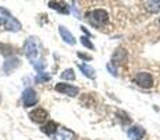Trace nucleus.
Returning a JSON list of instances; mask_svg holds the SVG:
<instances>
[{"label": "nucleus", "instance_id": "nucleus-1", "mask_svg": "<svg viewBox=\"0 0 160 140\" xmlns=\"http://www.w3.org/2000/svg\"><path fill=\"white\" fill-rule=\"evenodd\" d=\"M86 17L93 27H102L108 22V13L104 8H96V10L88 11Z\"/></svg>", "mask_w": 160, "mask_h": 140}, {"label": "nucleus", "instance_id": "nucleus-2", "mask_svg": "<svg viewBox=\"0 0 160 140\" xmlns=\"http://www.w3.org/2000/svg\"><path fill=\"white\" fill-rule=\"evenodd\" d=\"M24 53L32 63H35V59L38 58V53H39V44H38V39H37L35 36H30V38L25 41Z\"/></svg>", "mask_w": 160, "mask_h": 140}, {"label": "nucleus", "instance_id": "nucleus-3", "mask_svg": "<svg viewBox=\"0 0 160 140\" xmlns=\"http://www.w3.org/2000/svg\"><path fill=\"white\" fill-rule=\"evenodd\" d=\"M0 13L3 14L4 17H2V20H3V24H4V27H6V30H8V31H20L21 30V24H20L18 21H17L16 18H14L13 16H11L10 13H8L7 10H6L4 7H0Z\"/></svg>", "mask_w": 160, "mask_h": 140}, {"label": "nucleus", "instance_id": "nucleus-4", "mask_svg": "<svg viewBox=\"0 0 160 140\" xmlns=\"http://www.w3.org/2000/svg\"><path fill=\"white\" fill-rule=\"evenodd\" d=\"M133 83H136L142 88H150V87H153V77L148 71H139L133 77Z\"/></svg>", "mask_w": 160, "mask_h": 140}, {"label": "nucleus", "instance_id": "nucleus-5", "mask_svg": "<svg viewBox=\"0 0 160 140\" xmlns=\"http://www.w3.org/2000/svg\"><path fill=\"white\" fill-rule=\"evenodd\" d=\"M22 104H24V107H27V108L34 107L35 104H38V95H37L35 90L27 88V90L22 93Z\"/></svg>", "mask_w": 160, "mask_h": 140}, {"label": "nucleus", "instance_id": "nucleus-6", "mask_svg": "<svg viewBox=\"0 0 160 140\" xmlns=\"http://www.w3.org/2000/svg\"><path fill=\"white\" fill-rule=\"evenodd\" d=\"M55 90L58 93H62L65 95H69V97H76L79 95V88L75 87V85H70V84H63V83H58L55 85Z\"/></svg>", "mask_w": 160, "mask_h": 140}, {"label": "nucleus", "instance_id": "nucleus-7", "mask_svg": "<svg viewBox=\"0 0 160 140\" xmlns=\"http://www.w3.org/2000/svg\"><path fill=\"white\" fill-rule=\"evenodd\" d=\"M127 58H128L127 51H125L124 48H118V49L114 52V55H112V58H111V62H110V63L117 69V67H118L121 63L127 62Z\"/></svg>", "mask_w": 160, "mask_h": 140}, {"label": "nucleus", "instance_id": "nucleus-8", "mask_svg": "<svg viewBox=\"0 0 160 140\" xmlns=\"http://www.w3.org/2000/svg\"><path fill=\"white\" fill-rule=\"evenodd\" d=\"M28 116H30V119L32 122H35V123H44L48 119V112L44 108H37V109L31 111Z\"/></svg>", "mask_w": 160, "mask_h": 140}, {"label": "nucleus", "instance_id": "nucleus-9", "mask_svg": "<svg viewBox=\"0 0 160 140\" xmlns=\"http://www.w3.org/2000/svg\"><path fill=\"white\" fill-rule=\"evenodd\" d=\"M53 140H76V135L68 128H61L56 130V133L52 136Z\"/></svg>", "mask_w": 160, "mask_h": 140}, {"label": "nucleus", "instance_id": "nucleus-10", "mask_svg": "<svg viewBox=\"0 0 160 140\" xmlns=\"http://www.w3.org/2000/svg\"><path fill=\"white\" fill-rule=\"evenodd\" d=\"M128 136H129L131 140H142V138L145 136V129L142 126L135 125V126L128 129Z\"/></svg>", "mask_w": 160, "mask_h": 140}, {"label": "nucleus", "instance_id": "nucleus-11", "mask_svg": "<svg viewBox=\"0 0 160 140\" xmlns=\"http://www.w3.org/2000/svg\"><path fill=\"white\" fill-rule=\"evenodd\" d=\"M59 34H61L62 39H63L66 44H69V45H75L76 44L75 36L72 35V32H70V31L68 30L66 27H63V25H59Z\"/></svg>", "mask_w": 160, "mask_h": 140}, {"label": "nucleus", "instance_id": "nucleus-12", "mask_svg": "<svg viewBox=\"0 0 160 140\" xmlns=\"http://www.w3.org/2000/svg\"><path fill=\"white\" fill-rule=\"evenodd\" d=\"M56 130H58V123H56V122H52V121H49L48 123H45L44 126H41V132L45 133V135H48V136H51V138L56 133Z\"/></svg>", "mask_w": 160, "mask_h": 140}, {"label": "nucleus", "instance_id": "nucleus-13", "mask_svg": "<svg viewBox=\"0 0 160 140\" xmlns=\"http://www.w3.org/2000/svg\"><path fill=\"white\" fill-rule=\"evenodd\" d=\"M48 6H49L51 8H53V10L62 13V14H68V13H69V6H68L65 2H49V3H48Z\"/></svg>", "mask_w": 160, "mask_h": 140}, {"label": "nucleus", "instance_id": "nucleus-14", "mask_svg": "<svg viewBox=\"0 0 160 140\" xmlns=\"http://www.w3.org/2000/svg\"><path fill=\"white\" fill-rule=\"evenodd\" d=\"M20 66V59L17 58H8L7 60L4 62V66H3V69H4V71L7 74H10L11 71H13L16 67Z\"/></svg>", "mask_w": 160, "mask_h": 140}, {"label": "nucleus", "instance_id": "nucleus-15", "mask_svg": "<svg viewBox=\"0 0 160 140\" xmlns=\"http://www.w3.org/2000/svg\"><path fill=\"white\" fill-rule=\"evenodd\" d=\"M79 69L80 71H82L83 74H84L86 77H88V79L93 80L94 77H96V71H94V69L91 66H88V65L86 63H79Z\"/></svg>", "mask_w": 160, "mask_h": 140}, {"label": "nucleus", "instance_id": "nucleus-16", "mask_svg": "<svg viewBox=\"0 0 160 140\" xmlns=\"http://www.w3.org/2000/svg\"><path fill=\"white\" fill-rule=\"evenodd\" d=\"M145 6H146V8L150 13H158V11H160V2H146Z\"/></svg>", "mask_w": 160, "mask_h": 140}, {"label": "nucleus", "instance_id": "nucleus-17", "mask_svg": "<svg viewBox=\"0 0 160 140\" xmlns=\"http://www.w3.org/2000/svg\"><path fill=\"white\" fill-rule=\"evenodd\" d=\"M51 77H52V76H51L49 73H45V71H42V73H38V76L35 77V81L38 83V84H39V83H41V84H42V83H47V81H49V80H51Z\"/></svg>", "mask_w": 160, "mask_h": 140}, {"label": "nucleus", "instance_id": "nucleus-18", "mask_svg": "<svg viewBox=\"0 0 160 140\" xmlns=\"http://www.w3.org/2000/svg\"><path fill=\"white\" fill-rule=\"evenodd\" d=\"M0 52L3 53L4 56H10L14 53V48L11 45H4V44H0Z\"/></svg>", "mask_w": 160, "mask_h": 140}, {"label": "nucleus", "instance_id": "nucleus-19", "mask_svg": "<svg viewBox=\"0 0 160 140\" xmlns=\"http://www.w3.org/2000/svg\"><path fill=\"white\" fill-rule=\"evenodd\" d=\"M61 77L63 80H75L76 79V74H75V70L72 69H66L63 73L61 74Z\"/></svg>", "mask_w": 160, "mask_h": 140}, {"label": "nucleus", "instance_id": "nucleus-20", "mask_svg": "<svg viewBox=\"0 0 160 140\" xmlns=\"http://www.w3.org/2000/svg\"><path fill=\"white\" fill-rule=\"evenodd\" d=\"M80 42H82V44L84 45L86 48H88V49H94V45L91 44V42H90V39H88V38H86V36H82V38H80Z\"/></svg>", "mask_w": 160, "mask_h": 140}, {"label": "nucleus", "instance_id": "nucleus-21", "mask_svg": "<svg viewBox=\"0 0 160 140\" xmlns=\"http://www.w3.org/2000/svg\"><path fill=\"white\" fill-rule=\"evenodd\" d=\"M107 70L110 71L112 76H117V69H115V67H114L111 63H107Z\"/></svg>", "mask_w": 160, "mask_h": 140}, {"label": "nucleus", "instance_id": "nucleus-22", "mask_svg": "<svg viewBox=\"0 0 160 140\" xmlns=\"http://www.w3.org/2000/svg\"><path fill=\"white\" fill-rule=\"evenodd\" d=\"M78 55H79V58H82V59H87V60H91V59H93L90 55H84V53H82V52H79Z\"/></svg>", "mask_w": 160, "mask_h": 140}, {"label": "nucleus", "instance_id": "nucleus-23", "mask_svg": "<svg viewBox=\"0 0 160 140\" xmlns=\"http://www.w3.org/2000/svg\"><path fill=\"white\" fill-rule=\"evenodd\" d=\"M80 30H82L83 32H86V35H88V36L91 35V34H90V31H88V30H86V27H84V25H82V27H80Z\"/></svg>", "mask_w": 160, "mask_h": 140}, {"label": "nucleus", "instance_id": "nucleus-24", "mask_svg": "<svg viewBox=\"0 0 160 140\" xmlns=\"http://www.w3.org/2000/svg\"><path fill=\"white\" fill-rule=\"evenodd\" d=\"M159 22H160V20H159Z\"/></svg>", "mask_w": 160, "mask_h": 140}]
</instances>
